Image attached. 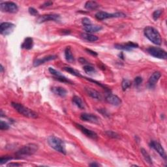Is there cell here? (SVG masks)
I'll use <instances>...</instances> for the list:
<instances>
[{"instance_id":"cell-21","label":"cell","mask_w":167,"mask_h":167,"mask_svg":"<svg viewBox=\"0 0 167 167\" xmlns=\"http://www.w3.org/2000/svg\"><path fill=\"white\" fill-rule=\"evenodd\" d=\"M81 37L84 39H85L87 41H89V42H95L99 39V38L97 36L88 33H82Z\"/></svg>"},{"instance_id":"cell-7","label":"cell","mask_w":167,"mask_h":167,"mask_svg":"<svg viewBox=\"0 0 167 167\" xmlns=\"http://www.w3.org/2000/svg\"><path fill=\"white\" fill-rule=\"evenodd\" d=\"M0 9L2 12L16 13L18 11V7L15 3L12 1L2 2L0 4Z\"/></svg>"},{"instance_id":"cell-14","label":"cell","mask_w":167,"mask_h":167,"mask_svg":"<svg viewBox=\"0 0 167 167\" xmlns=\"http://www.w3.org/2000/svg\"><path fill=\"white\" fill-rule=\"evenodd\" d=\"M57 56L55 55H50L48 56H45L44 58H42L41 59H36L34 62H33V65L35 67H37L41 65L43 63H46V62H49L51 61V60H54L57 59Z\"/></svg>"},{"instance_id":"cell-18","label":"cell","mask_w":167,"mask_h":167,"mask_svg":"<svg viewBox=\"0 0 167 167\" xmlns=\"http://www.w3.org/2000/svg\"><path fill=\"white\" fill-rule=\"evenodd\" d=\"M85 90H86V93L88 94V95H89L91 97H92L93 99H98V100L101 99V94H100L97 91H96V90L93 89L92 88H86L85 89Z\"/></svg>"},{"instance_id":"cell-30","label":"cell","mask_w":167,"mask_h":167,"mask_svg":"<svg viewBox=\"0 0 167 167\" xmlns=\"http://www.w3.org/2000/svg\"><path fill=\"white\" fill-rule=\"evenodd\" d=\"M106 134L108 136H109V137L112 138H119V136L117 134V133H116L115 132H113L112 131H106Z\"/></svg>"},{"instance_id":"cell-8","label":"cell","mask_w":167,"mask_h":167,"mask_svg":"<svg viewBox=\"0 0 167 167\" xmlns=\"http://www.w3.org/2000/svg\"><path fill=\"white\" fill-rule=\"evenodd\" d=\"M15 28V25L11 22H3L0 25V33L1 34L7 36L13 31Z\"/></svg>"},{"instance_id":"cell-12","label":"cell","mask_w":167,"mask_h":167,"mask_svg":"<svg viewBox=\"0 0 167 167\" xmlns=\"http://www.w3.org/2000/svg\"><path fill=\"white\" fill-rule=\"evenodd\" d=\"M75 124H76V127H77L81 130V132L82 133H84V134L86 136H88V137L92 138V139H93V140L97 139L98 136L95 132H93V131H91V130L86 128L85 127L82 126L81 124H78V123H75Z\"/></svg>"},{"instance_id":"cell-39","label":"cell","mask_w":167,"mask_h":167,"mask_svg":"<svg viewBox=\"0 0 167 167\" xmlns=\"http://www.w3.org/2000/svg\"><path fill=\"white\" fill-rule=\"evenodd\" d=\"M21 166V164H18V163H10V164L7 165V166Z\"/></svg>"},{"instance_id":"cell-26","label":"cell","mask_w":167,"mask_h":167,"mask_svg":"<svg viewBox=\"0 0 167 167\" xmlns=\"http://www.w3.org/2000/svg\"><path fill=\"white\" fill-rule=\"evenodd\" d=\"M64 70L65 71L71 73V74L73 75H75V76H81V74H80L79 72H78L77 71H76L75 69H74L72 67H64Z\"/></svg>"},{"instance_id":"cell-34","label":"cell","mask_w":167,"mask_h":167,"mask_svg":"<svg viewBox=\"0 0 167 167\" xmlns=\"http://www.w3.org/2000/svg\"><path fill=\"white\" fill-rule=\"evenodd\" d=\"M28 11H29V14L32 16H37L39 14L37 10H36L35 8H33V7H29Z\"/></svg>"},{"instance_id":"cell-29","label":"cell","mask_w":167,"mask_h":167,"mask_svg":"<svg viewBox=\"0 0 167 167\" xmlns=\"http://www.w3.org/2000/svg\"><path fill=\"white\" fill-rule=\"evenodd\" d=\"M48 71L52 75H54L55 76V78L62 76V75L59 71H58L57 70L54 69V68H52V67H50L49 69H48Z\"/></svg>"},{"instance_id":"cell-32","label":"cell","mask_w":167,"mask_h":167,"mask_svg":"<svg viewBox=\"0 0 167 167\" xmlns=\"http://www.w3.org/2000/svg\"><path fill=\"white\" fill-rule=\"evenodd\" d=\"M12 158L11 157H9V156H3L1 157V159H0V164L3 165L4 164V163L8 162L9 161H11Z\"/></svg>"},{"instance_id":"cell-36","label":"cell","mask_w":167,"mask_h":167,"mask_svg":"<svg viewBox=\"0 0 167 167\" xmlns=\"http://www.w3.org/2000/svg\"><path fill=\"white\" fill-rule=\"evenodd\" d=\"M82 23L84 26H88V25H90V24H92V22L88 18H84L82 20Z\"/></svg>"},{"instance_id":"cell-2","label":"cell","mask_w":167,"mask_h":167,"mask_svg":"<svg viewBox=\"0 0 167 167\" xmlns=\"http://www.w3.org/2000/svg\"><path fill=\"white\" fill-rule=\"evenodd\" d=\"M48 143L51 148L63 154H66L65 144L63 140L55 136H51L48 138Z\"/></svg>"},{"instance_id":"cell-17","label":"cell","mask_w":167,"mask_h":167,"mask_svg":"<svg viewBox=\"0 0 167 167\" xmlns=\"http://www.w3.org/2000/svg\"><path fill=\"white\" fill-rule=\"evenodd\" d=\"M102 27L97 25H93L90 24L88 26H84V29L86 31V33H95L100 31L102 29Z\"/></svg>"},{"instance_id":"cell-42","label":"cell","mask_w":167,"mask_h":167,"mask_svg":"<svg viewBox=\"0 0 167 167\" xmlns=\"http://www.w3.org/2000/svg\"><path fill=\"white\" fill-rule=\"evenodd\" d=\"M3 70H4V68H3V67L2 65H1V72L3 73Z\"/></svg>"},{"instance_id":"cell-20","label":"cell","mask_w":167,"mask_h":167,"mask_svg":"<svg viewBox=\"0 0 167 167\" xmlns=\"http://www.w3.org/2000/svg\"><path fill=\"white\" fill-rule=\"evenodd\" d=\"M52 91L54 92L55 94L58 95L62 97H64L67 95V90L62 88V87H54V88H52Z\"/></svg>"},{"instance_id":"cell-16","label":"cell","mask_w":167,"mask_h":167,"mask_svg":"<svg viewBox=\"0 0 167 167\" xmlns=\"http://www.w3.org/2000/svg\"><path fill=\"white\" fill-rule=\"evenodd\" d=\"M106 101H107L110 104L114 106H119L121 105L122 103V100L119 97L115 95H108L106 98Z\"/></svg>"},{"instance_id":"cell-9","label":"cell","mask_w":167,"mask_h":167,"mask_svg":"<svg viewBox=\"0 0 167 167\" xmlns=\"http://www.w3.org/2000/svg\"><path fill=\"white\" fill-rule=\"evenodd\" d=\"M60 16L57 14H48V15H43L40 16L37 20V22L38 23H43L48 21H59Z\"/></svg>"},{"instance_id":"cell-28","label":"cell","mask_w":167,"mask_h":167,"mask_svg":"<svg viewBox=\"0 0 167 167\" xmlns=\"http://www.w3.org/2000/svg\"><path fill=\"white\" fill-rule=\"evenodd\" d=\"M83 69L84 71L88 73V74H91V73H94L95 72V69L93 66L90 65H86L83 67Z\"/></svg>"},{"instance_id":"cell-1","label":"cell","mask_w":167,"mask_h":167,"mask_svg":"<svg viewBox=\"0 0 167 167\" xmlns=\"http://www.w3.org/2000/svg\"><path fill=\"white\" fill-rule=\"evenodd\" d=\"M144 35L150 41L156 45H161L162 43V39L159 31L155 28L152 26H148L144 30Z\"/></svg>"},{"instance_id":"cell-35","label":"cell","mask_w":167,"mask_h":167,"mask_svg":"<svg viewBox=\"0 0 167 167\" xmlns=\"http://www.w3.org/2000/svg\"><path fill=\"white\" fill-rule=\"evenodd\" d=\"M142 78L140 77V76H137V77H136L135 78V81H134V83H135V85L136 86H138L139 85H140L142 82Z\"/></svg>"},{"instance_id":"cell-6","label":"cell","mask_w":167,"mask_h":167,"mask_svg":"<svg viewBox=\"0 0 167 167\" xmlns=\"http://www.w3.org/2000/svg\"><path fill=\"white\" fill-rule=\"evenodd\" d=\"M148 52L149 54L155 57L156 58L159 59H166L167 58V53L166 52L159 47H155V46H152L148 48Z\"/></svg>"},{"instance_id":"cell-22","label":"cell","mask_w":167,"mask_h":167,"mask_svg":"<svg viewBox=\"0 0 167 167\" xmlns=\"http://www.w3.org/2000/svg\"><path fill=\"white\" fill-rule=\"evenodd\" d=\"M65 57L67 62L72 63L75 61V58L72 54V51L70 46H67L65 50Z\"/></svg>"},{"instance_id":"cell-27","label":"cell","mask_w":167,"mask_h":167,"mask_svg":"<svg viewBox=\"0 0 167 167\" xmlns=\"http://www.w3.org/2000/svg\"><path fill=\"white\" fill-rule=\"evenodd\" d=\"M131 86V82L127 79H124L122 82V87L123 91H125L127 89H128Z\"/></svg>"},{"instance_id":"cell-40","label":"cell","mask_w":167,"mask_h":167,"mask_svg":"<svg viewBox=\"0 0 167 167\" xmlns=\"http://www.w3.org/2000/svg\"><path fill=\"white\" fill-rule=\"evenodd\" d=\"M79 61L81 63H88V62H87L86 60L84 58H80L79 59Z\"/></svg>"},{"instance_id":"cell-5","label":"cell","mask_w":167,"mask_h":167,"mask_svg":"<svg viewBox=\"0 0 167 167\" xmlns=\"http://www.w3.org/2000/svg\"><path fill=\"white\" fill-rule=\"evenodd\" d=\"M126 15L122 12H118L115 13H108L106 12L99 11L95 14V18L99 21H103V20L112 18H122L125 17Z\"/></svg>"},{"instance_id":"cell-38","label":"cell","mask_w":167,"mask_h":167,"mask_svg":"<svg viewBox=\"0 0 167 167\" xmlns=\"http://www.w3.org/2000/svg\"><path fill=\"white\" fill-rule=\"evenodd\" d=\"M86 51L88 52V53H89V54H91L92 55H93V56H97V53H96L95 52H94V51H92V50L86 49Z\"/></svg>"},{"instance_id":"cell-31","label":"cell","mask_w":167,"mask_h":167,"mask_svg":"<svg viewBox=\"0 0 167 167\" xmlns=\"http://www.w3.org/2000/svg\"><path fill=\"white\" fill-rule=\"evenodd\" d=\"M161 13H162L161 10H156V11L153 12V15H152L153 20H154V21H157V20L160 17V16H161Z\"/></svg>"},{"instance_id":"cell-13","label":"cell","mask_w":167,"mask_h":167,"mask_svg":"<svg viewBox=\"0 0 167 167\" xmlns=\"http://www.w3.org/2000/svg\"><path fill=\"white\" fill-rule=\"evenodd\" d=\"M81 119L84 122H91L93 123H99V119L97 116L92 114L84 113L81 116Z\"/></svg>"},{"instance_id":"cell-25","label":"cell","mask_w":167,"mask_h":167,"mask_svg":"<svg viewBox=\"0 0 167 167\" xmlns=\"http://www.w3.org/2000/svg\"><path fill=\"white\" fill-rule=\"evenodd\" d=\"M140 152H141V153L142 156L144 157V159H145V161L149 163V165H152V159L151 158V157H150L149 153L146 152V150L144 148H142L140 149Z\"/></svg>"},{"instance_id":"cell-23","label":"cell","mask_w":167,"mask_h":167,"mask_svg":"<svg viewBox=\"0 0 167 167\" xmlns=\"http://www.w3.org/2000/svg\"><path fill=\"white\" fill-rule=\"evenodd\" d=\"M99 7V3L94 1H88L86 3L85 8L89 11H93L95 10Z\"/></svg>"},{"instance_id":"cell-37","label":"cell","mask_w":167,"mask_h":167,"mask_svg":"<svg viewBox=\"0 0 167 167\" xmlns=\"http://www.w3.org/2000/svg\"><path fill=\"white\" fill-rule=\"evenodd\" d=\"M53 3L52 1H47V2H45L44 4L42 5L41 7H49V6H51L52 5Z\"/></svg>"},{"instance_id":"cell-33","label":"cell","mask_w":167,"mask_h":167,"mask_svg":"<svg viewBox=\"0 0 167 167\" xmlns=\"http://www.w3.org/2000/svg\"><path fill=\"white\" fill-rule=\"evenodd\" d=\"M0 129H1V130H7L9 129V125L6 122L1 121V123H0Z\"/></svg>"},{"instance_id":"cell-41","label":"cell","mask_w":167,"mask_h":167,"mask_svg":"<svg viewBox=\"0 0 167 167\" xmlns=\"http://www.w3.org/2000/svg\"><path fill=\"white\" fill-rule=\"evenodd\" d=\"M89 166H101V165H99V163H91V164L89 165Z\"/></svg>"},{"instance_id":"cell-11","label":"cell","mask_w":167,"mask_h":167,"mask_svg":"<svg viewBox=\"0 0 167 167\" xmlns=\"http://www.w3.org/2000/svg\"><path fill=\"white\" fill-rule=\"evenodd\" d=\"M149 146H150V147H151V148H152L153 149H154L155 151L157 152L160 155H161L162 158H163L165 160H166V155L165 149H163L162 146L160 144L159 142H156V141H152L149 144Z\"/></svg>"},{"instance_id":"cell-10","label":"cell","mask_w":167,"mask_h":167,"mask_svg":"<svg viewBox=\"0 0 167 167\" xmlns=\"http://www.w3.org/2000/svg\"><path fill=\"white\" fill-rule=\"evenodd\" d=\"M114 46L116 49L130 51H132L133 49L138 48V44H136V43L129 41L128 42L125 43V44H116Z\"/></svg>"},{"instance_id":"cell-15","label":"cell","mask_w":167,"mask_h":167,"mask_svg":"<svg viewBox=\"0 0 167 167\" xmlns=\"http://www.w3.org/2000/svg\"><path fill=\"white\" fill-rule=\"evenodd\" d=\"M161 73L159 71H156L153 73L152 76L149 77L148 81V85L150 88H153V87H155L157 82H158L159 78H161Z\"/></svg>"},{"instance_id":"cell-19","label":"cell","mask_w":167,"mask_h":167,"mask_svg":"<svg viewBox=\"0 0 167 167\" xmlns=\"http://www.w3.org/2000/svg\"><path fill=\"white\" fill-rule=\"evenodd\" d=\"M33 46V40L31 37L26 38L21 45V48L26 50H31Z\"/></svg>"},{"instance_id":"cell-4","label":"cell","mask_w":167,"mask_h":167,"mask_svg":"<svg viewBox=\"0 0 167 167\" xmlns=\"http://www.w3.org/2000/svg\"><path fill=\"white\" fill-rule=\"evenodd\" d=\"M11 105L19 114H21L25 117L33 119L37 118L38 117L37 114L36 112L31 111V109L26 107V106L22 104H20V103H12Z\"/></svg>"},{"instance_id":"cell-24","label":"cell","mask_w":167,"mask_h":167,"mask_svg":"<svg viewBox=\"0 0 167 167\" xmlns=\"http://www.w3.org/2000/svg\"><path fill=\"white\" fill-rule=\"evenodd\" d=\"M73 102L78 106L79 108L84 109V105L82 102V100L81 97H79L78 96H74L73 97Z\"/></svg>"},{"instance_id":"cell-3","label":"cell","mask_w":167,"mask_h":167,"mask_svg":"<svg viewBox=\"0 0 167 167\" xmlns=\"http://www.w3.org/2000/svg\"><path fill=\"white\" fill-rule=\"evenodd\" d=\"M38 149L39 147L35 144H28L17 151L16 153V155L20 157L31 156L37 152Z\"/></svg>"}]
</instances>
